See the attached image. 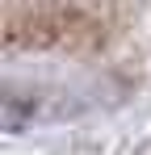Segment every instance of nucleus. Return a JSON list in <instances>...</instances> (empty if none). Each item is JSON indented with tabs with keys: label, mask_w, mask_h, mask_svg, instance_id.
Segmentation results:
<instances>
[{
	"label": "nucleus",
	"mask_w": 151,
	"mask_h": 155,
	"mask_svg": "<svg viewBox=\"0 0 151 155\" xmlns=\"http://www.w3.org/2000/svg\"><path fill=\"white\" fill-rule=\"evenodd\" d=\"M105 13L84 0H21L8 8V46L25 51H84L105 42Z\"/></svg>",
	"instance_id": "nucleus-1"
}]
</instances>
